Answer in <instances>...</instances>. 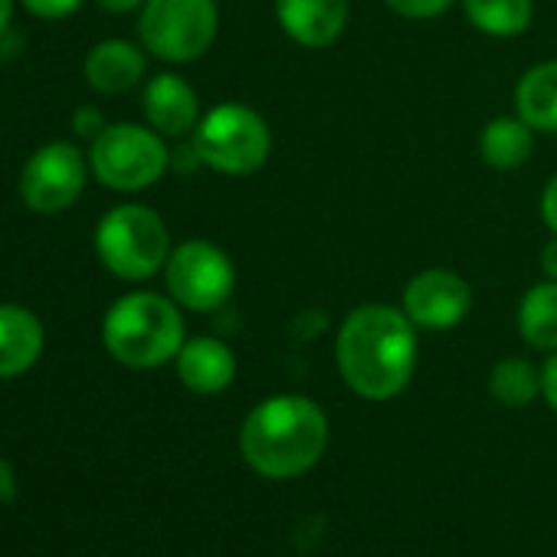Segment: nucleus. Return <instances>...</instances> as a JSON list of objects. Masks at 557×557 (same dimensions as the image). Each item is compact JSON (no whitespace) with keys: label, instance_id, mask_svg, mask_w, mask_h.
<instances>
[{"label":"nucleus","instance_id":"nucleus-23","mask_svg":"<svg viewBox=\"0 0 557 557\" xmlns=\"http://www.w3.org/2000/svg\"><path fill=\"white\" fill-rule=\"evenodd\" d=\"M70 125H73V135L76 138H83V141H92L96 135H102L106 132V115L96 109V106H79L76 112H73V119H70Z\"/></svg>","mask_w":557,"mask_h":557},{"label":"nucleus","instance_id":"nucleus-15","mask_svg":"<svg viewBox=\"0 0 557 557\" xmlns=\"http://www.w3.org/2000/svg\"><path fill=\"white\" fill-rule=\"evenodd\" d=\"M148 70V57L145 47H135L128 40H99L86 60H83V76L89 83V89L102 92V96H125L132 92Z\"/></svg>","mask_w":557,"mask_h":557},{"label":"nucleus","instance_id":"nucleus-8","mask_svg":"<svg viewBox=\"0 0 557 557\" xmlns=\"http://www.w3.org/2000/svg\"><path fill=\"white\" fill-rule=\"evenodd\" d=\"M164 286L181 309L210 315L233 299L236 269L210 239H184L164 262Z\"/></svg>","mask_w":557,"mask_h":557},{"label":"nucleus","instance_id":"nucleus-27","mask_svg":"<svg viewBox=\"0 0 557 557\" xmlns=\"http://www.w3.org/2000/svg\"><path fill=\"white\" fill-rule=\"evenodd\" d=\"M17 472H14V466L0 456V505H8V502H14L17 498Z\"/></svg>","mask_w":557,"mask_h":557},{"label":"nucleus","instance_id":"nucleus-16","mask_svg":"<svg viewBox=\"0 0 557 557\" xmlns=\"http://www.w3.org/2000/svg\"><path fill=\"white\" fill-rule=\"evenodd\" d=\"M515 109L534 132L557 135V60L537 63L518 79Z\"/></svg>","mask_w":557,"mask_h":557},{"label":"nucleus","instance_id":"nucleus-5","mask_svg":"<svg viewBox=\"0 0 557 557\" xmlns=\"http://www.w3.org/2000/svg\"><path fill=\"white\" fill-rule=\"evenodd\" d=\"M86 154L92 177L115 194H141L154 187L171 168L168 138L138 122L106 125V132L89 141Z\"/></svg>","mask_w":557,"mask_h":557},{"label":"nucleus","instance_id":"nucleus-21","mask_svg":"<svg viewBox=\"0 0 557 557\" xmlns=\"http://www.w3.org/2000/svg\"><path fill=\"white\" fill-rule=\"evenodd\" d=\"M384 4L407 21H433L440 14H446L456 0H384Z\"/></svg>","mask_w":557,"mask_h":557},{"label":"nucleus","instance_id":"nucleus-1","mask_svg":"<svg viewBox=\"0 0 557 557\" xmlns=\"http://www.w3.org/2000/svg\"><path fill=\"white\" fill-rule=\"evenodd\" d=\"M335 361L342 381L364 400H394L417 371V325L404 309L361 306L338 329Z\"/></svg>","mask_w":557,"mask_h":557},{"label":"nucleus","instance_id":"nucleus-12","mask_svg":"<svg viewBox=\"0 0 557 557\" xmlns=\"http://www.w3.org/2000/svg\"><path fill=\"white\" fill-rule=\"evenodd\" d=\"M174 371L190 394L213 397L236 381V355L226 342L213 335H197L181 345L174 358Z\"/></svg>","mask_w":557,"mask_h":557},{"label":"nucleus","instance_id":"nucleus-6","mask_svg":"<svg viewBox=\"0 0 557 557\" xmlns=\"http://www.w3.org/2000/svg\"><path fill=\"white\" fill-rule=\"evenodd\" d=\"M190 138L203 158V168L230 177L256 174L272 151L265 119L243 102H220L203 112Z\"/></svg>","mask_w":557,"mask_h":557},{"label":"nucleus","instance_id":"nucleus-20","mask_svg":"<svg viewBox=\"0 0 557 557\" xmlns=\"http://www.w3.org/2000/svg\"><path fill=\"white\" fill-rule=\"evenodd\" d=\"M488 391L505 407H528L541 397V371L524 358H502L488 374Z\"/></svg>","mask_w":557,"mask_h":557},{"label":"nucleus","instance_id":"nucleus-22","mask_svg":"<svg viewBox=\"0 0 557 557\" xmlns=\"http://www.w3.org/2000/svg\"><path fill=\"white\" fill-rule=\"evenodd\" d=\"M21 4L37 21H66L83 11L86 0H21Z\"/></svg>","mask_w":557,"mask_h":557},{"label":"nucleus","instance_id":"nucleus-24","mask_svg":"<svg viewBox=\"0 0 557 557\" xmlns=\"http://www.w3.org/2000/svg\"><path fill=\"white\" fill-rule=\"evenodd\" d=\"M171 168H174V171H181V174H190V171L203 168V158H200V151H197L194 138H190L187 145H181V148H174V151H171Z\"/></svg>","mask_w":557,"mask_h":557},{"label":"nucleus","instance_id":"nucleus-7","mask_svg":"<svg viewBox=\"0 0 557 557\" xmlns=\"http://www.w3.org/2000/svg\"><path fill=\"white\" fill-rule=\"evenodd\" d=\"M220 30L216 0H145L138 11V40L148 57L184 66L200 60Z\"/></svg>","mask_w":557,"mask_h":557},{"label":"nucleus","instance_id":"nucleus-13","mask_svg":"<svg viewBox=\"0 0 557 557\" xmlns=\"http://www.w3.org/2000/svg\"><path fill=\"white\" fill-rule=\"evenodd\" d=\"M348 0H275L278 27L289 40L322 50L332 47L348 27Z\"/></svg>","mask_w":557,"mask_h":557},{"label":"nucleus","instance_id":"nucleus-19","mask_svg":"<svg viewBox=\"0 0 557 557\" xmlns=\"http://www.w3.org/2000/svg\"><path fill=\"white\" fill-rule=\"evenodd\" d=\"M462 11L475 30L498 40L521 37L534 17L531 0H462Z\"/></svg>","mask_w":557,"mask_h":557},{"label":"nucleus","instance_id":"nucleus-25","mask_svg":"<svg viewBox=\"0 0 557 557\" xmlns=\"http://www.w3.org/2000/svg\"><path fill=\"white\" fill-rule=\"evenodd\" d=\"M541 397L557 413V351H550V358L541 368Z\"/></svg>","mask_w":557,"mask_h":557},{"label":"nucleus","instance_id":"nucleus-17","mask_svg":"<svg viewBox=\"0 0 557 557\" xmlns=\"http://www.w3.org/2000/svg\"><path fill=\"white\" fill-rule=\"evenodd\" d=\"M482 161L495 171H518L534 151V128L518 115L492 119L479 138Z\"/></svg>","mask_w":557,"mask_h":557},{"label":"nucleus","instance_id":"nucleus-2","mask_svg":"<svg viewBox=\"0 0 557 557\" xmlns=\"http://www.w3.org/2000/svg\"><path fill=\"white\" fill-rule=\"evenodd\" d=\"M329 446L325 410L302 394H275L256 404L239 430V449L252 472L265 479L306 475Z\"/></svg>","mask_w":557,"mask_h":557},{"label":"nucleus","instance_id":"nucleus-30","mask_svg":"<svg viewBox=\"0 0 557 557\" xmlns=\"http://www.w3.org/2000/svg\"><path fill=\"white\" fill-rule=\"evenodd\" d=\"M14 11H17V0H0V37H8L14 27Z\"/></svg>","mask_w":557,"mask_h":557},{"label":"nucleus","instance_id":"nucleus-4","mask_svg":"<svg viewBox=\"0 0 557 557\" xmlns=\"http://www.w3.org/2000/svg\"><path fill=\"white\" fill-rule=\"evenodd\" d=\"M92 249L106 272L122 283H145V278L164 272L171 256V233L154 207L119 203L96 223Z\"/></svg>","mask_w":557,"mask_h":557},{"label":"nucleus","instance_id":"nucleus-14","mask_svg":"<svg viewBox=\"0 0 557 557\" xmlns=\"http://www.w3.org/2000/svg\"><path fill=\"white\" fill-rule=\"evenodd\" d=\"M47 348L40 315L17 302H0V381L27 374Z\"/></svg>","mask_w":557,"mask_h":557},{"label":"nucleus","instance_id":"nucleus-11","mask_svg":"<svg viewBox=\"0 0 557 557\" xmlns=\"http://www.w3.org/2000/svg\"><path fill=\"white\" fill-rule=\"evenodd\" d=\"M141 112H145V122L158 135L181 141V138H190L200 122V99L184 76L158 73L148 79L141 92Z\"/></svg>","mask_w":557,"mask_h":557},{"label":"nucleus","instance_id":"nucleus-18","mask_svg":"<svg viewBox=\"0 0 557 557\" xmlns=\"http://www.w3.org/2000/svg\"><path fill=\"white\" fill-rule=\"evenodd\" d=\"M518 335L537 351H557V283L531 286L518 306Z\"/></svg>","mask_w":557,"mask_h":557},{"label":"nucleus","instance_id":"nucleus-29","mask_svg":"<svg viewBox=\"0 0 557 557\" xmlns=\"http://www.w3.org/2000/svg\"><path fill=\"white\" fill-rule=\"evenodd\" d=\"M96 4H99L106 14H119V17H125V14L141 11V8H145V0H96Z\"/></svg>","mask_w":557,"mask_h":557},{"label":"nucleus","instance_id":"nucleus-28","mask_svg":"<svg viewBox=\"0 0 557 557\" xmlns=\"http://www.w3.org/2000/svg\"><path fill=\"white\" fill-rule=\"evenodd\" d=\"M541 269H544V278H554L557 283V233L541 249Z\"/></svg>","mask_w":557,"mask_h":557},{"label":"nucleus","instance_id":"nucleus-26","mask_svg":"<svg viewBox=\"0 0 557 557\" xmlns=\"http://www.w3.org/2000/svg\"><path fill=\"white\" fill-rule=\"evenodd\" d=\"M541 220L547 223L550 233H557V174L547 181V187L541 194Z\"/></svg>","mask_w":557,"mask_h":557},{"label":"nucleus","instance_id":"nucleus-10","mask_svg":"<svg viewBox=\"0 0 557 557\" xmlns=\"http://www.w3.org/2000/svg\"><path fill=\"white\" fill-rule=\"evenodd\" d=\"M404 312L423 332H449L472 312V289L453 269H423L404 289Z\"/></svg>","mask_w":557,"mask_h":557},{"label":"nucleus","instance_id":"nucleus-9","mask_svg":"<svg viewBox=\"0 0 557 557\" xmlns=\"http://www.w3.org/2000/svg\"><path fill=\"white\" fill-rule=\"evenodd\" d=\"M89 154L66 138L40 145L21 168V200L30 213H66L89 184Z\"/></svg>","mask_w":557,"mask_h":557},{"label":"nucleus","instance_id":"nucleus-3","mask_svg":"<svg viewBox=\"0 0 557 557\" xmlns=\"http://www.w3.org/2000/svg\"><path fill=\"white\" fill-rule=\"evenodd\" d=\"M184 309L161 293H128L102 315L106 351L132 371H154L177 358L184 335Z\"/></svg>","mask_w":557,"mask_h":557}]
</instances>
